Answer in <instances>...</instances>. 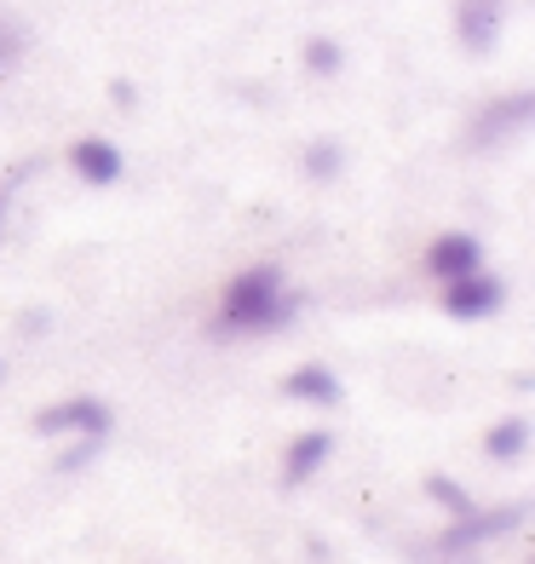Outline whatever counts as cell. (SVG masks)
<instances>
[{
    "label": "cell",
    "mask_w": 535,
    "mask_h": 564,
    "mask_svg": "<svg viewBox=\"0 0 535 564\" xmlns=\"http://www.w3.org/2000/svg\"><path fill=\"white\" fill-rule=\"evenodd\" d=\"M294 294H288V276L283 265H248L225 282L219 294V328L225 335H271L294 317Z\"/></svg>",
    "instance_id": "1"
},
{
    "label": "cell",
    "mask_w": 535,
    "mask_h": 564,
    "mask_svg": "<svg viewBox=\"0 0 535 564\" xmlns=\"http://www.w3.org/2000/svg\"><path fill=\"white\" fill-rule=\"evenodd\" d=\"M116 426V409L105 398H58V403H46L41 415H35V432H46V438H87L98 444L105 432Z\"/></svg>",
    "instance_id": "2"
},
{
    "label": "cell",
    "mask_w": 535,
    "mask_h": 564,
    "mask_svg": "<svg viewBox=\"0 0 535 564\" xmlns=\"http://www.w3.org/2000/svg\"><path fill=\"white\" fill-rule=\"evenodd\" d=\"M438 305L455 317V323H478V317H495L501 305H506V282L490 276V271H472V276H455L444 282V294Z\"/></svg>",
    "instance_id": "3"
},
{
    "label": "cell",
    "mask_w": 535,
    "mask_h": 564,
    "mask_svg": "<svg viewBox=\"0 0 535 564\" xmlns=\"http://www.w3.org/2000/svg\"><path fill=\"white\" fill-rule=\"evenodd\" d=\"M426 271L438 282L472 276V271H483V242L472 237V230H444V237L426 242Z\"/></svg>",
    "instance_id": "4"
},
{
    "label": "cell",
    "mask_w": 535,
    "mask_h": 564,
    "mask_svg": "<svg viewBox=\"0 0 535 564\" xmlns=\"http://www.w3.org/2000/svg\"><path fill=\"white\" fill-rule=\"evenodd\" d=\"M506 30V0H455V35L467 53H490Z\"/></svg>",
    "instance_id": "5"
},
{
    "label": "cell",
    "mask_w": 535,
    "mask_h": 564,
    "mask_svg": "<svg viewBox=\"0 0 535 564\" xmlns=\"http://www.w3.org/2000/svg\"><path fill=\"white\" fill-rule=\"evenodd\" d=\"M529 116H535V98H529V93H506V98H495V105H483V110H478L472 139H478V144L513 139L518 127H529Z\"/></svg>",
    "instance_id": "6"
},
{
    "label": "cell",
    "mask_w": 535,
    "mask_h": 564,
    "mask_svg": "<svg viewBox=\"0 0 535 564\" xmlns=\"http://www.w3.org/2000/svg\"><path fill=\"white\" fill-rule=\"evenodd\" d=\"M69 167H75V178H87V185H116V178L127 173V156H121V144H110V139H75L69 144Z\"/></svg>",
    "instance_id": "7"
},
{
    "label": "cell",
    "mask_w": 535,
    "mask_h": 564,
    "mask_svg": "<svg viewBox=\"0 0 535 564\" xmlns=\"http://www.w3.org/2000/svg\"><path fill=\"white\" fill-rule=\"evenodd\" d=\"M283 398L294 403H317V409H335L340 403V375L328 364H299L283 375Z\"/></svg>",
    "instance_id": "8"
},
{
    "label": "cell",
    "mask_w": 535,
    "mask_h": 564,
    "mask_svg": "<svg viewBox=\"0 0 535 564\" xmlns=\"http://www.w3.org/2000/svg\"><path fill=\"white\" fill-rule=\"evenodd\" d=\"M328 455H335V432H299V438L288 444V455H283V484H288V490H299L305 478L323 473Z\"/></svg>",
    "instance_id": "9"
},
{
    "label": "cell",
    "mask_w": 535,
    "mask_h": 564,
    "mask_svg": "<svg viewBox=\"0 0 535 564\" xmlns=\"http://www.w3.org/2000/svg\"><path fill=\"white\" fill-rule=\"evenodd\" d=\"M483 449H490V460H518L529 449V421L513 415V421H495L490 432H483Z\"/></svg>",
    "instance_id": "10"
},
{
    "label": "cell",
    "mask_w": 535,
    "mask_h": 564,
    "mask_svg": "<svg viewBox=\"0 0 535 564\" xmlns=\"http://www.w3.org/2000/svg\"><path fill=\"white\" fill-rule=\"evenodd\" d=\"M340 64H346L340 41H328V35H312V41H305V69H317V75H335Z\"/></svg>",
    "instance_id": "11"
},
{
    "label": "cell",
    "mask_w": 535,
    "mask_h": 564,
    "mask_svg": "<svg viewBox=\"0 0 535 564\" xmlns=\"http://www.w3.org/2000/svg\"><path fill=\"white\" fill-rule=\"evenodd\" d=\"M426 490L438 496L444 507H455V512H461V519H467V512H472V496L461 490V484H449V478H426Z\"/></svg>",
    "instance_id": "12"
},
{
    "label": "cell",
    "mask_w": 535,
    "mask_h": 564,
    "mask_svg": "<svg viewBox=\"0 0 535 564\" xmlns=\"http://www.w3.org/2000/svg\"><path fill=\"white\" fill-rule=\"evenodd\" d=\"M305 167H312L317 178H328V173L340 167V150L335 144H312V150H305Z\"/></svg>",
    "instance_id": "13"
},
{
    "label": "cell",
    "mask_w": 535,
    "mask_h": 564,
    "mask_svg": "<svg viewBox=\"0 0 535 564\" xmlns=\"http://www.w3.org/2000/svg\"><path fill=\"white\" fill-rule=\"evenodd\" d=\"M12 53H18V35H12V30H0V64H7Z\"/></svg>",
    "instance_id": "14"
}]
</instances>
